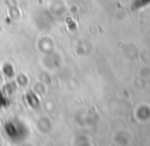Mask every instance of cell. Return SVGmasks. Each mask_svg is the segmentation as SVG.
<instances>
[{"label":"cell","mask_w":150,"mask_h":146,"mask_svg":"<svg viewBox=\"0 0 150 146\" xmlns=\"http://www.w3.org/2000/svg\"><path fill=\"white\" fill-rule=\"evenodd\" d=\"M5 133L7 137L13 142H21L28 136L27 127L18 122H8L5 125Z\"/></svg>","instance_id":"1"}]
</instances>
